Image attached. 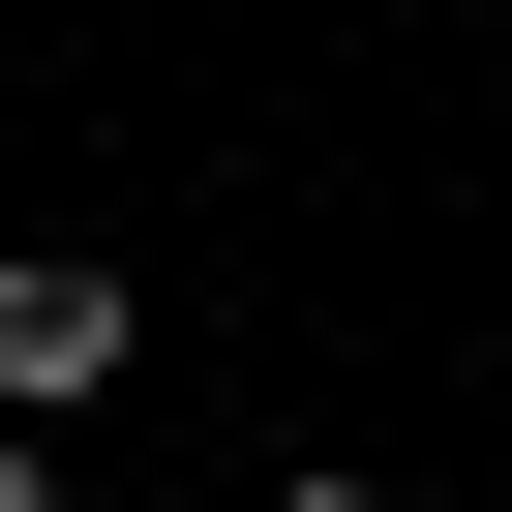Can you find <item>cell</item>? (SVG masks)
Instances as JSON below:
<instances>
[{
  "label": "cell",
  "mask_w": 512,
  "mask_h": 512,
  "mask_svg": "<svg viewBox=\"0 0 512 512\" xmlns=\"http://www.w3.org/2000/svg\"><path fill=\"white\" fill-rule=\"evenodd\" d=\"M0 512H61V452H0Z\"/></svg>",
  "instance_id": "3"
},
{
  "label": "cell",
  "mask_w": 512,
  "mask_h": 512,
  "mask_svg": "<svg viewBox=\"0 0 512 512\" xmlns=\"http://www.w3.org/2000/svg\"><path fill=\"white\" fill-rule=\"evenodd\" d=\"M121 392V272L91 241H0V422H91Z\"/></svg>",
  "instance_id": "1"
},
{
  "label": "cell",
  "mask_w": 512,
  "mask_h": 512,
  "mask_svg": "<svg viewBox=\"0 0 512 512\" xmlns=\"http://www.w3.org/2000/svg\"><path fill=\"white\" fill-rule=\"evenodd\" d=\"M272 512H392V482H332V452H302V482H272Z\"/></svg>",
  "instance_id": "2"
}]
</instances>
